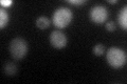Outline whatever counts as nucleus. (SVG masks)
Segmentation results:
<instances>
[{"label":"nucleus","mask_w":127,"mask_h":84,"mask_svg":"<svg viewBox=\"0 0 127 84\" xmlns=\"http://www.w3.org/2000/svg\"><path fill=\"white\" fill-rule=\"evenodd\" d=\"M106 59L111 67L120 68V67L124 66L126 64L127 56L125 51L121 49H119V47H110L107 50Z\"/></svg>","instance_id":"nucleus-1"},{"label":"nucleus","mask_w":127,"mask_h":84,"mask_svg":"<svg viewBox=\"0 0 127 84\" xmlns=\"http://www.w3.org/2000/svg\"><path fill=\"white\" fill-rule=\"evenodd\" d=\"M70 3H72V4H83V3H85V0H69Z\"/></svg>","instance_id":"nucleus-12"},{"label":"nucleus","mask_w":127,"mask_h":84,"mask_svg":"<svg viewBox=\"0 0 127 84\" xmlns=\"http://www.w3.org/2000/svg\"><path fill=\"white\" fill-rule=\"evenodd\" d=\"M50 42L53 47L61 50L67 45V37L61 31H54L50 35Z\"/></svg>","instance_id":"nucleus-5"},{"label":"nucleus","mask_w":127,"mask_h":84,"mask_svg":"<svg viewBox=\"0 0 127 84\" xmlns=\"http://www.w3.org/2000/svg\"><path fill=\"white\" fill-rule=\"evenodd\" d=\"M118 21H119V24H120L121 29H123V30L127 29V7L126 6H124L120 11L119 17H118Z\"/></svg>","instance_id":"nucleus-6"},{"label":"nucleus","mask_w":127,"mask_h":84,"mask_svg":"<svg viewBox=\"0 0 127 84\" xmlns=\"http://www.w3.org/2000/svg\"><path fill=\"white\" fill-rule=\"evenodd\" d=\"M73 14L72 11L68 7H59L53 14L52 21L55 26H57L58 29H65L67 27L70 22L72 21Z\"/></svg>","instance_id":"nucleus-2"},{"label":"nucleus","mask_w":127,"mask_h":84,"mask_svg":"<svg viewBox=\"0 0 127 84\" xmlns=\"http://www.w3.org/2000/svg\"><path fill=\"white\" fill-rule=\"evenodd\" d=\"M13 1L12 0H9V1H6V0H2L1 1V5H4V6H7V5H11Z\"/></svg>","instance_id":"nucleus-13"},{"label":"nucleus","mask_w":127,"mask_h":84,"mask_svg":"<svg viewBox=\"0 0 127 84\" xmlns=\"http://www.w3.org/2000/svg\"><path fill=\"white\" fill-rule=\"evenodd\" d=\"M7 22H9V15L4 9H1L0 10V27L1 29L5 27Z\"/></svg>","instance_id":"nucleus-9"},{"label":"nucleus","mask_w":127,"mask_h":84,"mask_svg":"<svg viewBox=\"0 0 127 84\" xmlns=\"http://www.w3.org/2000/svg\"><path fill=\"white\" fill-rule=\"evenodd\" d=\"M3 71L9 77H14L17 74V65L14 62H6L5 65L3 66Z\"/></svg>","instance_id":"nucleus-7"},{"label":"nucleus","mask_w":127,"mask_h":84,"mask_svg":"<svg viewBox=\"0 0 127 84\" xmlns=\"http://www.w3.org/2000/svg\"><path fill=\"white\" fill-rule=\"evenodd\" d=\"M105 53V46L103 44H96L93 47V54L95 56H102Z\"/></svg>","instance_id":"nucleus-10"},{"label":"nucleus","mask_w":127,"mask_h":84,"mask_svg":"<svg viewBox=\"0 0 127 84\" xmlns=\"http://www.w3.org/2000/svg\"><path fill=\"white\" fill-rule=\"evenodd\" d=\"M36 25L38 29L46 30L50 25V20L47 17H45V16H40V17H38V19L36 20Z\"/></svg>","instance_id":"nucleus-8"},{"label":"nucleus","mask_w":127,"mask_h":84,"mask_svg":"<svg viewBox=\"0 0 127 84\" xmlns=\"http://www.w3.org/2000/svg\"><path fill=\"white\" fill-rule=\"evenodd\" d=\"M106 30L108 32H113L116 31V24H114L113 21H109L106 23Z\"/></svg>","instance_id":"nucleus-11"},{"label":"nucleus","mask_w":127,"mask_h":84,"mask_svg":"<svg viewBox=\"0 0 127 84\" xmlns=\"http://www.w3.org/2000/svg\"><path fill=\"white\" fill-rule=\"evenodd\" d=\"M108 18V11L103 5H95L90 11V19L96 24H102Z\"/></svg>","instance_id":"nucleus-4"},{"label":"nucleus","mask_w":127,"mask_h":84,"mask_svg":"<svg viewBox=\"0 0 127 84\" xmlns=\"http://www.w3.org/2000/svg\"><path fill=\"white\" fill-rule=\"evenodd\" d=\"M11 56L16 60H21L26 57L28 53V43L25 39L17 37L13 39L10 43Z\"/></svg>","instance_id":"nucleus-3"},{"label":"nucleus","mask_w":127,"mask_h":84,"mask_svg":"<svg viewBox=\"0 0 127 84\" xmlns=\"http://www.w3.org/2000/svg\"><path fill=\"white\" fill-rule=\"evenodd\" d=\"M108 2H109V3H117L118 0H108Z\"/></svg>","instance_id":"nucleus-14"}]
</instances>
